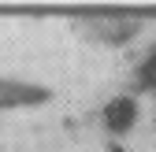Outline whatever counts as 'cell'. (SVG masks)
Segmentation results:
<instances>
[{"mask_svg":"<svg viewBox=\"0 0 156 152\" xmlns=\"http://www.w3.org/2000/svg\"><path fill=\"white\" fill-rule=\"evenodd\" d=\"M82 22L89 26L93 37H101V41L126 45V41H134V37L141 33L145 19L141 15H126V11H89V15H82Z\"/></svg>","mask_w":156,"mask_h":152,"instance_id":"1","label":"cell"},{"mask_svg":"<svg viewBox=\"0 0 156 152\" xmlns=\"http://www.w3.org/2000/svg\"><path fill=\"white\" fill-rule=\"evenodd\" d=\"M134 123H138V100H134L130 93H119V97H112L104 104L108 134H126V130H134Z\"/></svg>","mask_w":156,"mask_h":152,"instance_id":"2","label":"cell"},{"mask_svg":"<svg viewBox=\"0 0 156 152\" xmlns=\"http://www.w3.org/2000/svg\"><path fill=\"white\" fill-rule=\"evenodd\" d=\"M45 100H48V89L45 85L0 78V108H26V104H45Z\"/></svg>","mask_w":156,"mask_h":152,"instance_id":"3","label":"cell"},{"mask_svg":"<svg viewBox=\"0 0 156 152\" xmlns=\"http://www.w3.org/2000/svg\"><path fill=\"white\" fill-rule=\"evenodd\" d=\"M134 78H138V85H141V89L156 93V52H149L145 60L138 63V74H134Z\"/></svg>","mask_w":156,"mask_h":152,"instance_id":"4","label":"cell"},{"mask_svg":"<svg viewBox=\"0 0 156 152\" xmlns=\"http://www.w3.org/2000/svg\"><path fill=\"white\" fill-rule=\"evenodd\" d=\"M112 152H123V148H119V145H115V148H112Z\"/></svg>","mask_w":156,"mask_h":152,"instance_id":"5","label":"cell"}]
</instances>
